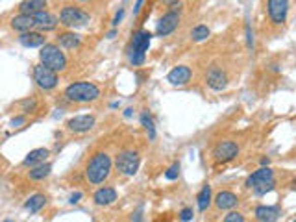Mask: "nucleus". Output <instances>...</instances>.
Here are the masks:
<instances>
[{"mask_svg":"<svg viewBox=\"0 0 296 222\" xmlns=\"http://www.w3.org/2000/svg\"><path fill=\"white\" fill-rule=\"evenodd\" d=\"M111 157L107 152H97L93 154L91 159L85 165V178L91 185H100L109 178L111 174Z\"/></svg>","mask_w":296,"mask_h":222,"instance_id":"1","label":"nucleus"},{"mask_svg":"<svg viewBox=\"0 0 296 222\" xmlns=\"http://www.w3.org/2000/svg\"><path fill=\"white\" fill-rule=\"evenodd\" d=\"M63 96L74 104H89V102L98 100L100 89L93 81H74V84L65 87Z\"/></svg>","mask_w":296,"mask_h":222,"instance_id":"2","label":"nucleus"},{"mask_svg":"<svg viewBox=\"0 0 296 222\" xmlns=\"http://www.w3.org/2000/svg\"><path fill=\"white\" fill-rule=\"evenodd\" d=\"M245 185L252 189L255 197H265L267 192H271L276 189V178L274 171L271 166H261L255 172H252L250 176L246 178Z\"/></svg>","mask_w":296,"mask_h":222,"instance_id":"3","label":"nucleus"},{"mask_svg":"<svg viewBox=\"0 0 296 222\" xmlns=\"http://www.w3.org/2000/svg\"><path fill=\"white\" fill-rule=\"evenodd\" d=\"M39 60H41L43 65L56 72H62L67 69L65 52L60 48V45H54V43H46V45L41 46V50H39Z\"/></svg>","mask_w":296,"mask_h":222,"instance_id":"4","label":"nucleus"},{"mask_svg":"<svg viewBox=\"0 0 296 222\" xmlns=\"http://www.w3.org/2000/svg\"><path fill=\"white\" fill-rule=\"evenodd\" d=\"M89 20H91V15L74 4L63 6L60 11V24L67 26V28H82V26L89 24Z\"/></svg>","mask_w":296,"mask_h":222,"instance_id":"5","label":"nucleus"},{"mask_svg":"<svg viewBox=\"0 0 296 222\" xmlns=\"http://www.w3.org/2000/svg\"><path fill=\"white\" fill-rule=\"evenodd\" d=\"M115 166L124 176H135L141 166V156L135 150H123L115 157Z\"/></svg>","mask_w":296,"mask_h":222,"instance_id":"6","label":"nucleus"},{"mask_svg":"<svg viewBox=\"0 0 296 222\" xmlns=\"http://www.w3.org/2000/svg\"><path fill=\"white\" fill-rule=\"evenodd\" d=\"M32 76H34V81L37 84V87H41L43 91H52L57 87V72L45 67L43 63H37L34 65V71H32Z\"/></svg>","mask_w":296,"mask_h":222,"instance_id":"7","label":"nucleus"},{"mask_svg":"<svg viewBox=\"0 0 296 222\" xmlns=\"http://www.w3.org/2000/svg\"><path fill=\"white\" fill-rule=\"evenodd\" d=\"M267 15L274 26H281L289 17V0H267Z\"/></svg>","mask_w":296,"mask_h":222,"instance_id":"8","label":"nucleus"},{"mask_svg":"<svg viewBox=\"0 0 296 222\" xmlns=\"http://www.w3.org/2000/svg\"><path fill=\"white\" fill-rule=\"evenodd\" d=\"M211 156L217 163H230L239 156V145L235 141H219L215 145Z\"/></svg>","mask_w":296,"mask_h":222,"instance_id":"9","label":"nucleus"},{"mask_svg":"<svg viewBox=\"0 0 296 222\" xmlns=\"http://www.w3.org/2000/svg\"><path fill=\"white\" fill-rule=\"evenodd\" d=\"M178 26H180V13L167 11V13H163V17H159L158 24H156V36L158 37L170 36V34L176 32Z\"/></svg>","mask_w":296,"mask_h":222,"instance_id":"10","label":"nucleus"},{"mask_svg":"<svg viewBox=\"0 0 296 222\" xmlns=\"http://www.w3.org/2000/svg\"><path fill=\"white\" fill-rule=\"evenodd\" d=\"M205 84L213 91H224L226 87H228V74H226L222 67L211 65L208 74H205Z\"/></svg>","mask_w":296,"mask_h":222,"instance_id":"11","label":"nucleus"},{"mask_svg":"<svg viewBox=\"0 0 296 222\" xmlns=\"http://www.w3.org/2000/svg\"><path fill=\"white\" fill-rule=\"evenodd\" d=\"M95 117L93 115H76L67 121V130L72 133H87L95 128Z\"/></svg>","mask_w":296,"mask_h":222,"instance_id":"12","label":"nucleus"},{"mask_svg":"<svg viewBox=\"0 0 296 222\" xmlns=\"http://www.w3.org/2000/svg\"><path fill=\"white\" fill-rule=\"evenodd\" d=\"M191 78H193V71H191L187 65H178L174 67L172 71L167 74V81H169L170 86L174 87H184L187 86L191 81Z\"/></svg>","mask_w":296,"mask_h":222,"instance_id":"13","label":"nucleus"},{"mask_svg":"<svg viewBox=\"0 0 296 222\" xmlns=\"http://www.w3.org/2000/svg\"><path fill=\"white\" fill-rule=\"evenodd\" d=\"M215 207L220 209V211H231L235 207L239 206V197L231 191H219L217 197L213 198Z\"/></svg>","mask_w":296,"mask_h":222,"instance_id":"14","label":"nucleus"},{"mask_svg":"<svg viewBox=\"0 0 296 222\" xmlns=\"http://www.w3.org/2000/svg\"><path fill=\"white\" fill-rule=\"evenodd\" d=\"M34 20H36V28L39 32H50L56 30V26L60 24V17L52 15L50 11H39L34 15Z\"/></svg>","mask_w":296,"mask_h":222,"instance_id":"15","label":"nucleus"},{"mask_svg":"<svg viewBox=\"0 0 296 222\" xmlns=\"http://www.w3.org/2000/svg\"><path fill=\"white\" fill-rule=\"evenodd\" d=\"M281 215L280 206H257L254 211V217L257 222H278Z\"/></svg>","mask_w":296,"mask_h":222,"instance_id":"16","label":"nucleus"},{"mask_svg":"<svg viewBox=\"0 0 296 222\" xmlns=\"http://www.w3.org/2000/svg\"><path fill=\"white\" fill-rule=\"evenodd\" d=\"M19 43L26 48H41L43 45H46V37L43 36L41 32H24L19 36Z\"/></svg>","mask_w":296,"mask_h":222,"instance_id":"17","label":"nucleus"},{"mask_svg":"<svg viewBox=\"0 0 296 222\" xmlns=\"http://www.w3.org/2000/svg\"><path fill=\"white\" fill-rule=\"evenodd\" d=\"M150 43H152V34L148 30H137V32H133V36H132V48H130V50L146 52Z\"/></svg>","mask_w":296,"mask_h":222,"instance_id":"18","label":"nucleus"},{"mask_svg":"<svg viewBox=\"0 0 296 222\" xmlns=\"http://www.w3.org/2000/svg\"><path fill=\"white\" fill-rule=\"evenodd\" d=\"M11 28L19 34H24V32H32L36 28V20L34 15H26V13H19L11 19Z\"/></svg>","mask_w":296,"mask_h":222,"instance_id":"19","label":"nucleus"},{"mask_svg":"<svg viewBox=\"0 0 296 222\" xmlns=\"http://www.w3.org/2000/svg\"><path fill=\"white\" fill-rule=\"evenodd\" d=\"M117 191L113 187H100L95 195H93V200L97 206H111L115 200H117Z\"/></svg>","mask_w":296,"mask_h":222,"instance_id":"20","label":"nucleus"},{"mask_svg":"<svg viewBox=\"0 0 296 222\" xmlns=\"http://www.w3.org/2000/svg\"><path fill=\"white\" fill-rule=\"evenodd\" d=\"M48 0H22L19 4V13H26V15H36L39 11L46 10Z\"/></svg>","mask_w":296,"mask_h":222,"instance_id":"21","label":"nucleus"},{"mask_svg":"<svg viewBox=\"0 0 296 222\" xmlns=\"http://www.w3.org/2000/svg\"><path fill=\"white\" fill-rule=\"evenodd\" d=\"M50 156V150L48 148H36V150H32L28 156L24 157V161L22 165L24 166H36V165H41V163H46Z\"/></svg>","mask_w":296,"mask_h":222,"instance_id":"22","label":"nucleus"},{"mask_svg":"<svg viewBox=\"0 0 296 222\" xmlns=\"http://www.w3.org/2000/svg\"><path fill=\"white\" fill-rule=\"evenodd\" d=\"M57 43H60V46H63V48H69V50H72V48L80 46L82 39H80V36H78V34H74V32H63V34H60V36H57Z\"/></svg>","mask_w":296,"mask_h":222,"instance_id":"23","label":"nucleus"},{"mask_svg":"<svg viewBox=\"0 0 296 222\" xmlns=\"http://www.w3.org/2000/svg\"><path fill=\"white\" fill-rule=\"evenodd\" d=\"M211 200H213V197H211V185H208L205 183L202 189H200L198 197H196V204H198V211H208L211 206Z\"/></svg>","mask_w":296,"mask_h":222,"instance_id":"24","label":"nucleus"},{"mask_svg":"<svg viewBox=\"0 0 296 222\" xmlns=\"http://www.w3.org/2000/svg\"><path fill=\"white\" fill-rule=\"evenodd\" d=\"M50 172H52V165L46 161V163H41V165L32 166L30 172H28V176H30V180L39 182V180H45V178L50 176Z\"/></svg>","mask_w":296,"mask_h":222,"instance_id":"25","label":"nucleus"},{"mask_svg":"<svg viewBox=\"0 0 296 222\" xmlns=\"http://www.w3.org/2000/svg\"><path fill=\"white\" fill-rule=\"evenodd\" d=\"M45 204H46L45 195H32V197L24 202V209L30 213H37L45 207Z\"/></svg>","mask_w":296,"mask_h":222,"instance_id":"26","label":"nucleus"},{"mask_svg":"<svg viewBox=\"0 0 296 222\" xmlns=\"http://www.w3.org/2000/svg\"><path fill=\"white\" fill-rule=\"evenodd\" d=\"M141 124H143V128L146 130L150 141H154V139H156V126H154V119L150 117L148 111H143V113H141Z\"/></svg>","mask_w":296,"mask_h":222,"instance_id":"27","label":"nucleus"},{"mask_svg":"<svg viewBox=\"0 0 296 222\" xmlns=\"http://www.w3.org/2000/svg\"><path fill=\"white\" fill-rule=\"evenodd\" d=\"M210 28L205 24H198L194 26L193 30H191V37H193V41H196V43H200V41H205L208 37H210Z\"/></svg>","mask_w":296,"mask_h":222,"instance_id":"28","label":"nucleus"},{"mask_svg":"<svg viewBox=\"0 0 296 222\" xmlns=\"http://www.w3.org/2000/svg\"><path fill=\"white\" fill-rule=\"evenodd\" d=\"M128 60L133 67H141L146 60V54L144 52H137V50H130L128 52Z\"/></svg>","mask_w":296,"mask_h":222,"instance_id":"29","label":"nucleus"},{"mask_svg":"<svg viewBox=\"0 0 296 222\" xmlns=\"http://www.w3.org/2000/svg\"><path fill=\"white\" fill-rule=\"evenodd\" d=\"M178 176H180V163H174L172 166H169L165 171V178L167 180H178Z\"/></svg>","mask_w":296,"mask_h":222,"instance_id":"30","label":"nucleus"},{"mask_svg":"<svg viewBox=\"0 0 296 222\" xmlns=\"http://www.w3.org/2000/svg\"><path fill=\"white\" fill-rule=\"evenodd\" d=\"M222 222H246V218H245V215H243V213H239V211H230L224 217V220H222Z\"/></svg>","mask_w":296,"mask_h":222,"instance_id":"31","label":"nucleus"},{"mask_svg":"<svg viewBox=\"0 0 296 222\" xmlns=\"http://www.w3.org/2000/svg\"><path fill=\"white\" fill-rule=\"evenodd\" d=\"M193 217H194V213H193V209H191V207H184V209L180 211V220H182V222L193 220Z\"/></svg>","mask_w":296,"mask_h":222,"instance_id":"32","label":"nucleus"},{"mask_svg":"<svg viewBox=\"0 0 296 222\" xmlns=\"http://www.w3.org/2000/svg\"><path fill=\"white\" fill-rule=\"evenodd\" d=\"M246 43H248V48H254V34L250 30V22H246Z\"/></svg>","mask_w":296,"mask_h":222,"instance_id":"33","label":"nucleus"},{"mask_svg":"<svg viewBox=\"0 0 296 222\" xmlns=\"http://www.w3.org/2000/svg\"><path fill=\"white\" fill-rule=\"evenodd\" d=\"M21 106H24V111L28 113L30 109H34V107H36V100H34V98H32V100H30V98H26L24 102H21Z\"/></svg>","mask_w":296,"mask_h":222,"instance_id":"34","label":"nucleus"},{"mask_svg":"<svg viewBox=\"0 0 296 222\" xmlns=\"http://www.w3.org/2000/svg\"><path fill=\"white\" fill-rule=\"evenodd\" d=\"M123 17H124V10L121 8V10H119L117 13H115V17H113V22H111V24L113 26H119V24H121V20H123Z\"/></svg>","mask_w":296,"mask_h":222,"instance_id":"35","label":"nucleus"},{"mask_svg":"<svg viewBox=\"0 0 296 222\" xmlns=\"http://www.w3.org/2000/svg\"><path fill=\"white\" fill-rule=\"evenodd\" d=\"M24 122H26V117H15V119H11L10 126L19 128V126H21V124H24Z\"/></svg>","mask_w":296,"mask_h":222,"instance_id":"36","label":"nucleus"},{"mask_svg":"<svg viewBox=\"0 0 296 222\" xmlns=\"http://www.w3.org/2000/svg\"><path fill=\"white\" fill-rule=\"evenodd\" d=\"M182 8H184V4H182V2H170L169 11H174V13H180V11H182Z\"/></svg>","mask_w":296,"mask_h":222,"instance_id":"37","label":"nucleus"},{"mask_svg":"<svg viewBox=\"0 0 296 222\" xmlns=\"http://www.w3.org/2000/svg\"><path fill=\"white\" fill-rule=\"evenodd\" d=\"M80 198H82V192H72L71 197H69V202L71 204H76V202H80Z\"/></svg>","mask_w":296,"mask_h":222,"instance_id":"38","label":"nucleus"},{"mask_svg":"<svg viewBox=\"0 0 296 222\" xmlns=\"http://www.w3.org/2000/svg\"><path fill=\"white\" fill-rule=\"evenodd\" d=\"M143 2L144 0H137V2H135V8H133V13H135V15H139V11L143 8Z\"/></svg>","mask_w":296,"mask_h":222,"instance_id":"39","label":"nucleus"},{"mask_svg":"<svg viewBox=\"0 0 296 222\" xmlns=\"http://www.w3.org/2000/svg\"><path fill=\"white\" fill-rule=\"evenodd\" d=\"M269 163H271L269 157H261V166H269Z\"/></svg>","mask_w":296,"mask_h":222,"instance_id":"40","label":"nucleus"},{"mask_svg":"<svg viewBox=\"0 0 296 222\" xmlns=\"http://www.w3.org/2000/svg\"><path fill=\"white\" fill-rule=\"evenodd\" d=\"M115 36H117V30H111L109 34H107V39H113Z\"/></svg>","mask_w":296,"mask_h":222,"instance_id":"41","label":"nucleus"},{"mask_svg":"<svg viewBox=\"0 0 296 222\" xmlns=\"http://www.w3.org/2000/svg\"><path fill=\"white\" fill-rule=\"evenodd\" d=\"M132 111H133L132 107H128V109L124 111V117H132Z\"/></svg>","mask_w":296,"mask_h":222,"instance_id":"42","label":"nucleus"},{"mask_svg":"<svg viewBox=\"0 0 296 222\" xmlns=\"http://www.w3.org/2000/svg\"><path fill=\"white\" fill-rule=\"evenodd\" d=\"M165 2H174V0H165Z\"/></svg>","mask_w":296,"mask_h":222,"instance_id":"43","label":"nucleus"},{"mask_svg":"<svg viewBox=\"0 0 296 222\" xmlns=\"http://www.w3.org/2000/svg\"><path fill=\"white\" fill-rule=\"evenodd\" d=\"M80 2H89V0H80Z\"/></svg>","mask_w":296,"mask_h":222,"instance_id":"44","label":"nucleus"},{"mask_svg":"<svg viewBox=\"0 0 296 222\" xmlns=\"http://www.w3.org/2000/svg\"><path fill=\"white\" fill-rule=\"evenodd\" d=\"M4 222H13V220H4Z\"/></svg>","mask_w":296,"mask_h":222,"instance_id":"45","label":"nucleus"},{"mask_svg":"<svg viewBox=\"0 0 296 222\" xmlns=\"http://www.w3.org/2000/svg\"><path fill=\"white\" fill-rule=\"evenodd\" d=\"M292 222H296V220H292Z\"/></svg>","mask_w":296,"mask_h":222,"instance_id":"46","label":"nucleus"}]
</instances>
